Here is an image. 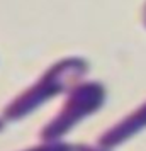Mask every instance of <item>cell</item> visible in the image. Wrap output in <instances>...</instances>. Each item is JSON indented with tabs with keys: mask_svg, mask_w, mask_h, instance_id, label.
<instances>
[{
	"mask_svg": "<svg viewBox=\"0 0 146 151\" xmlns=\"http://www.w3.org/2000/svg\"><path fill=\"white\" fill-rule=\"evenodd\" d=\"M88 71V61L80 56H68L53 63L32 85L22 90L4 107L5 121H21L31 112L39 109L44 102L73 88Z\"/></svg>",
	"mask_w": 146,
	"mask_h": 151,
	"instance_id": "1",
	"label": "cell"
},
{
	"mask_svg": "<svg viewBox=\"0 0 146 151\" xmlns=\"http://www.w3.org/2000/svg\"><path fill=\"white\" fill-rule=\"evenodd\" d=\"M24 151H75V146L66 143H60V141H46L44 144L34 146V148H27Z\"/></svg>",
	"mask_w": 146,
	"mask_h": 151,
	"instance_id": "4",
	"label": "cell"
},
{
	"mask_svg": "<svg viewBox=\"0 0 146 151\" xmlns=\"http://www.w3.org/2000/svg\"><path fill=\"white\" fill-rule=\"evenodd\" d=\"M107 92L100 82H85L73 87L63 107L41 129L42 141H60L85 117L102 109Z\"/></svg>",
	"mask_w": 146,
	"mask_h": 151,
	"instance_id": "2",
	"label": "cell"
},
{
	"mask_svg": "<svg viewBox=\"0 0 146 151\" xmlns=\"http://www.w3.org/2000/svg\"><path fill=\"white\" fill-rule=\"evenodd\" d=\"M4 129V121H0V131Z\"/></svg>",
	"mask_w": 146,
	"mask_h": 151,
	"instance_id": "7",
	"label": "cell"
},
{
	"mask_svg": "<svg viewBox=\"0 0 146 151\" xmlns=\"http://www.w3.org/2000/svg\"><path fill=\"white\" fill-rule=\"evenodd\" d=\"M143 129H146V102H143L131 114L124 116L109 129H105L99 136V144L111 150V148H116L119 144L126 143L127 139L136 136Z\"/></svg>",
	"mask_w": 146,
	"mask_h": 151,
	"instance_id": "3",
	"label": "cell"
},
{
	"mask_svg": "<svg viewBox=\"0 0 146 151\" xmlns=\"http://www.w3.org/2000/svg\"><path fill=\"white\" fill-rule=\"evenodd\" d=\"M75 151H109V148H104V146H88V144H77L75 146Z\"/></svg>",
	"mask_w": 146,
	"mask_h": 151,
	"instance_id": "5",
	"label": "cell"
},
{
	"mask_svg": "<svg viewBox=\"0 0 146 151\" xmlns=\"http://www.w3.org/2000/svg\"><path fill=\"white\" fill-rule=\"evenodd\" d=\"M143 22H145V26H146V5L143 9Z\"/></svg>",
	"mask_w": 146,
	"mask_h": 151,
	"instance_id": "6",
	"label": "cell"
}]
</instances>
